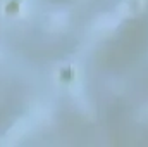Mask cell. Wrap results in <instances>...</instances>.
I'll return each instance as SVG.
<instances>
[{"mask_svg":"<svg viewBox=\"0 0 148 147\" xmlns=\"http://www.w3.org/2000/svg\"><path fill=\"white\" fill-rule=\"evenodd\" d=\"M17 9H19V0H12V2L5 7V10H7V12H16Z\"/></svg>","mask_w":148,"mask_h":147,"instance_id":"obj_1","label":"cell"},{"mask_svg":"<svg viewBox=\"0 0 148 147\" xmlns=\"http://www.w3.org/2000/svg\"><path fill=\"white\" fill-rule=\"evenodd\" d=\"M60 76H62V80H66V81H69V80L73 78V71H71V69H64V71L60 73Z\"/></svg>","mask_w":148,"mask_h":147,"instance_id":"obj_2","label":"cell"}]
</instances>
